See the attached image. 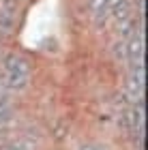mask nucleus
<instances>
[{
  "label": "nucleus",
  "instance_id": "nucleus-8",
  "mask_svg": "<svg viewBox=\"0 0 148 150\" xmlns=\"http://www.w3.org/2000/svg\"><path fill=\"white\" fill-rule=\"evenodd\" d=\"M77 150H107V148L101 144H95V142H86V144H79Z\"/></svg>",
  "mask_w": 148,
  "mask_h": 150
},
{
  "label": "nucleus",
  "instance_id": "nucleus-2",
  "mask_svg": "<svg viewBox=\"0 0 148 150\" xmlns=\"http://www.w3.org/2000/svg\"><path fill=\"white\" fill-rule=\"evenodd\" d=\"M4 69H6V73L30 75V60L24 58L22 54H9L4 58Z\"/></svg>",
  "mask_w": 148,
  "mask_h": 150
},
{
  "label": "nucleus",
  "instance_id": "nucleus-1",
  "mask_svg": "<svg viewBox=\"0 0 148 150\" xmlns=\"http://www.w3.org/2000/svg\"><path fill=\"white\" fill-rule=\"evenodd\" d=\"M144 45L146 43H144V32L142 30L127 39V43H125V56L131 62V67L144 62Z\"/></svg>",
  "mask_w": 148,
  "mask_h": 150
},
{
  "label": "nucleus",
  "instance_id": "nucleus-6",
  "mask_svg": "<svg viewBox=\"0 0 148 150\" xmlns=\"http://www.w3.org/2000/svg\"><path fill=\"white\" fill-rule=\"evenodd\" d=\"M90 11L95 13V17H103L107 15V0H90Z\"/></svg>",
  "mask_w": 148,
  "mask_h": 150
},
{
  "label": "nucleus",
  "instance_id": "nucleus-4",
  "mask_svg": "<svg viewBox=\"0 0 148 150\" xmlns=\"http://www.w3.org/2000/svg\"><path fill=\"white\" fill-rule=\"evenodd\" d=\"M135 28H137V22L135 17H127V19H120V22H116V35L120 39H129L135 35Z\"/></svg>",
  "mask_w": 148,
  "mask_h": 150
},
{
  "label": "nucleus",
  "instance_id": "nucleus-7",
  "mask_svg": "<svg viewBox=\"0 0 148 150\" xmlns=\"http://www.w3.org/2000/svg\"><path fill=\"white\" fill-rule=\"evenodd\" d=\"M112 54H114V58L127 60V56H125V41H116V43L112 45Z\"/></svg>",
  "mask_w": 148,
  "mask_h": 150
},
{
  "label": "nucleus",
  "instance_id": "nucleus-3",
  "mask_svg": "<svg viewBox=\"0 0 148 150\" xmlns=\"http://www.w3.org/2000/svg\"><path fill=\"white\" fill-rule=\"evenodd\" d=\"M30 84V75H19V73H6L4 77V86L9 88V90H24V88H28Z\"/></svg>",
  "mask_w": 148,
  "mask_h": 150
},
{
  "label": "nucleus",
  "instance_id": "nucleus-5",
  "mask_svg": "<svg viewBox=\"0 0 148 150\" xmlns=\"http://www.w3.org/2000/svg\"><path fill=\"white\" fill-rule=\"evenodd\" d=\"M13 28H15V17H13V13L0 9V32H2V35H11Z\"/></svg>",
  "mask_w": 148,
  "mask_h": 150
}]
</instances>
